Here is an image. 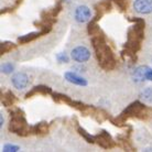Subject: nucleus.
Returning a JSON list of instances; mask_svg holds the SVG:
<instances>
[{
  "label": "nucleus",
  "instance_id": "obj_1",
  "mask_svg": "<svg viewBox=\"0 0 152 152\" xmlns=\"http://www.w3.org/2000/svg\"><path fill=\"white\" fill-rule=\"evenodd\" d=\"M91 44L95 51V55L99 66L105 71H113L116 67V58L111 49L107 44L106 38L103 32L98 35L91 37Z\"/></svg>",
  "mask_w": 152,
  "mask_h": 152
},
{
  "label": "nucleus",
  "instance_id": "obj_2",
  "mask_svg": "<svg viewBox=\"0 0 152 152\" xmlns=\"http://www.w3.org/2000/svg\"><path fill=\"white\" fill-rule=\"evenodd\" d=\"M128 20L134 24L127 31V42L124 48L138 53L141 50V43L145 39V21L142 18H129Z\"/></svg>",
  "mask_w": 152,
  "mask_h": 152
},
{
  "label": "nucleus",
  "instance_id": "obj_3",
  "mask_svg": "<svg viewBox=\"0 0 152 152\" xmlns=\"http://www.w3.org/2000/svg\"><path fill=\"white\" fill-rule=\"evenodd\" d=\"M9 131L20 137H28L32 134V126L28 124L27 119L24 117V113L19 108L10 113Z\"/></svg>",
  "mask_w": 152,
  "mask_h": 152
},
{
  "label": "nucleus",
  "instance_id": "obj_4",
  "mask_svg": "<svg viewBox=\"0 0 152 152\" xmlns=\"http://www.w3.org/2000/svg\"><path fill=\"white\" fill-rule=\"evenodd\" d=\"M95 141L96 143L103 149H113L117 145V142L113 139V137L106 130H102L98 134H96Z\"/></svg>",
  "mask_w": 152,
  "mask_h": 152
},
{
  "label": "nucleus",
  "instance_id": "obj_5",
  "mask_svg": "<svg viewBox=\"0 0 152 152\" xmlns=\"http://www.w3.org/2000/svg\"><path fill=\"white\" fill-rule=\"evenodd\" d=\"M71 56L75 62L85 63L91 58V51L85 46H77V48L72 50Z\"/></svg>",
  "mask_w": 152,
  "mask_h": 152
},
{
  "label": "nucleus",
  "instance_id": "obj_6",
  "mask_svg": "<svg viewBox=\"0 0 152 152\" xmlns=\"http://www.w3.org/2000/svg\"><path fill=\"white\" fill-rule=\"evenodd\" d=\"M74 18L78 23H85L91 19V9L87 6H78L75 9Z\"/></svg>",
  "mask_w": 152,
  "mask_h": 152
},
{
  "label": "nucleus",
  "instance_id": "obj_7",
  "mask_svg": "<svg viewBox=\"0 0 152 152\" xmlns=\"http://www.w3.org/2000/svg\"><path fill=\"white\" fill-rule=\"evenodd\" d=\"M11 83L13 85V87L17 88V89H24L29 86V77L26 73L19 72L15 73V75L12 76L11 78Z\"/></svg>",
  "mask_w": 152,
  "mask_h": 152
},
{
  "label": "nucleus",
  "instance_id": "obj_8",
  "mask_svg": "<svg viewBox=\"0 0 152 152\" xmlns=\"http://www.w3.org/2000/svg\"><path fill=\"white\" fill-rule=\"evenodd\" d=\"M111 1H113V0H102L100 2L96 4H95L96 15H95V17H94L93 19H95V20H97V21H99V20L102 19V17H103L106 12L110 11L111 8H113V6H111Z\"/></svg>",
  "mask_w": 152,
  "mask_h": 152
},
{
  "label": "nucleus",
  "instance_id": "obj_9",
  "mask_svg": "<svg viewBox=\"0 0 152 152\" xmlns=\"http://www.w3.org/2000/svg\"><path fill=\"white\" fill-rule=\"evenodd\" d=\"M133 9L140 15H149L152 12V0H134Z\"/></svg>",
  "mask_w": 152,
  "mask_h": 152
},
{
  "label": "nucleus",
  "instance_id": "obj_10",
  "mask_svg": "<svg viewBox=\"0 0 152 152\" xmlns=\"http://www.w3.org/2000/svg\"><path fill=\"white\" fill-rule=\"evenodd\" d=\"M65 80H67L69 83L74 84V85H77V86H87V80H85L84 77L80 76L78 74H76L74 72H66L64 74Z\"/></svg>",
  "mask_w": 152,
  "mask_h": 152
},
{
  "label": "nucleus",
  "instance_id": "obj_11",
  "mask_svg": "<svg viewBox=\"0 0 152 152\" xmlns=\"http://www.w3.org/2000/svg\"><path fill=\"white\" fill-rule=\"evenodd\" d=\"M37 94H40V95H50L52 94V88L49 87V86H45V85H38V86H34L33 88H31L30 91H28L26 94V98H31L32 96L37 95Z\"/></svg>",
  "mask_w": 152,
  "mask_h": 152
},
{
  "label": "nucleus",
  "instance_id": "obj_12",
  "mask_svg": "<svg viewBox=\"0 0 152 152\" xmlns=\"http://www.w3.org/2000/svg\"><path fill=\"white\" fill-rule=\"evenodd\" d=\"M129 134L130 132H128L125 136H118L116 138V142H117V145L120 147L121 149H124L125 151H136V149L133 148L131 143H130L129 140Z\"/></svg>",
  "mask_w": 152,
  "mask_h": 152
},
{
  "label": "nucleus",
  "instance_id": "obj_13",
  "mask_svg": "<svg viewBox=\"0 0 152 152\" xmlns=\"http://www.w3.org/2000/svg\"><path fill=\"white\" fill-rule=\"evenodd\" d=\"M17 97L11 91H6L1 93V104L4 107H12L17 103Z\"/></svg>",
  "mask_w": 152,
  "mask_h": 152
},
{
  "label": "nucleus",
  "instance_id": "obj_14",
  "mask_svg": "<svg viewBox=\"0 0 152 152\" xmlns=\"http://www.w3.org/2000/svg\"><path fill=\"white\" fill-rule=\"evenodd\" d=\"M42 32L41 31H35V32H30V33H28V34H24V35H21L18 38V42H19L20 44H27L29 42H32L34 41L35 39L40 38L42 37Z\"/></svg>",
  "mask_w": 152,
  "mask_h": 152
},
{
  "label": "nucleus",
  "instance_id": "obj_15",
  "mask_svg": "<svg viewBox=\"0 0 152 152\" xmlns=\"http://www.w3.org/2000/svg\"><path fill=\"white\" fill-rule=\"evenodd\" d=\"M49 132V125L45 121H41L37 125L32 126V134H39V136H44Z\"/></svg>",
  "mask_w": 152,
  "mask_h": 152
},
{
  "label": "nucleus",
  "instance_id": "obj_16",
  "mask_svg": "<svg viewBox=\"0 0 152 152\" xmlns=\"http://www.w3.org/2000/svg\"><path fill=\"white\" fill-rule=\"evenodd\" d=\"M149 66L147 65H141V66H138L137 69H134L133 72V80L134 82H143L145 80V73H147V69H148Z\"/></svg>",
  "mask_w": 152,
  "mask_h": 152
},
{
  "label": "nucleus",
  "instance_id": "obj_17",
  "mask_svg": "<svg viewBox=\"0 0 152 152\" xmlns=\"http://www.w3.org/2000/svg\"><path fill=\"white\" fill-rule=\"evenodd\" d=\"M87 33L91 37L98 35L99 33H102V30L98 26V21L95 19H91V21L87 24Z\"/></svg>",
  "mask_w": 152,
  "mask_h": 152
},
{
  "label": "nucleus",
  "instance_id": "obj_18",
  "mask_svg": "<svg viewBox=\"0 0 152 152\" xmlns=\"http://www.w3.org/2000/svg\"><path fill=\"white\" fill-rule=\"evenodd\" d=\"M91 117L94 118L95 120H97L98 122H103L107 119H109V115L107 111H105L104 109H100V108H95L93 114H91Z\"/></svg>",
  "mask_w": 152,
  "mask_h": 152
},
{
  "label": "nucleus",
  "instance_id": "obj_19",
  "mask_svg": "<svg viewBox=\"0 0 152 152\" xmlns=\"http://www.w3.org/2000/svg\"><path fill=\"white\" fill-rule=\"evenodd\" d=\"M52 97H53L54 102H56V103H64L69 106H71L73 103V99L71 97H69L67 95H64V94H61V93L52 94Z\"/></svg>",
  "mask_w": 152,
  "mask_h": 152
},
{
  "label": "nucleus",
  "instance_id": "obj_20",
  "mask_svg": "<svg viewBox=\"0 0 152 152\" xmlns=\"http://www.w3.org/2000/svg\"><path fill=\"white\" fill-rule=\"evenodd\" d=\"M15 48H17V44L12 43V42H9V41L1 42V44H0V54L4 55L6 53H9L10 51L15 50Z\"/></svg>",
  "mask_w": 152,
  "mask_h": 152
},
{
  "label": "nucleus",
  "instance_id": "obj_21",
  "mask_svg": "<svg viewBox=\"0 0 152 152\" xmlns=\"http://www.w3.org/2000/svg\"><path fill=\"white\" fill-rule=\"evenodd\" d=\"M77 131H78V133H80V136L85 139V141L86 142H88V143H95V136H91V133H88L86 130L84 129V128H82V127H78L77 128Z\"/></svg>",
  "mask_w": 152,
  "mask_h": 152
},
{
  "label": "nucleus",
  "instance_id": "obj_22",
  "mask_svg": "<svg viewBox=\"0 0 152 152\" xmlns=\"http://www.w3.org/2000/svg\"><path fill=\"white\" fill-rule=\"evenodd\" d=\"M140 98L148 104H152V87H147L140 93Z\"/></svg>",
  "mask_w": 152,
  "mask_h": 152
},
{
  "label": "nucleus",
  "instance_id": "obj_23",
  "mask_svg": "<svg viewBox=\"0 0 152 152\" xmlns=\"http://www.w3.org/2000/svg\"><path fill=\"white\" fill-rule=\"evenodd\" d=\"M137 53H134V52H132V51H130V50L128 49H125L124 48V50L121 51V56L124 57V58H127V60H129L131 63H134V62L137 61V55H136Z\"/></svg>",
  "mask_w": 152,
  "mask_h": 152
},
{
  "label": "nucleus",
  "instance_id": "obj_24",
  "mask_svg": "<svg viewBox=\"0 0 152 152\" xmlns=\"http://www.w3.org/2000/svg\"><path fill=\"white\" fill-rule=\"evenodd\" d=\"M109 120L111 121V124L114 126H117V127H119V128H122V127H125L126 126V120L124 119V118L120 117V115L118 116V117L116 118H113V117H109Z\"/></svg>",
  "mask_w": 152,
  "mask_h": 152
},
{
  "label": "nucleus",
  "instance_id": "obj_25",
  "mask_svg": "<svg viewBox=\"0 0 152 152\" xmlns=\"http://www.w3.org/2000/svg\"><path fill=\"white\" fill-rule=\"evenodd\" d=\"M15 71V65L11 64V63H2L1 64V73L4 74H11L12 72Z\"/></svg>",
  "mask_w": 152,
  "mask_h": 152
},
{
  "label": "nucleus",
  "instance_id": "obj_26",
  "mask_svg": "<svg viewBox=\"0 0 152 152\" xmlns=\"http://www.w3.org/2000/svg\"><path fill=\"white\" fill-rule=\"evenodd\" d=\"M113 2L117 6L120 11H126L128 9V0H113Z\"/></svg>",
  "mask_w": 152,
  "mask_h": 152
},
{
  "label": "nucleus",
  "instance_id": "obj_27",
  "mask_svg": "<svg viewBox=\"0 0 152 152\" xmlns=\"http://www.w3.org/2000/svg\"><path fill=\"white\" fill-rule=\"evenodd\" d=\"M56 60L58 63H67L69 61V56L65 52H61V53L56 54Z\"/></svg>",
  "mask_w": 152,
  "mask_h": 152
},
{
  "label": "nucleus",
  "instance_id": "obj_28",
  "mask_svg": "<svg viewBox=\"0 0 152 152\" xmlns=\"http://www.w3.org/2000/svg\"><path fill=\"white\" fill-rule=\"evenodd\" d=\"M20 150V147L15 145H6L2 148V151L4 152H17Z\"/></svg>",
  "mask_w": 152,
  "mask_h": 152
},
{
  "label": "nucleus",
  "instance_id": "obj_29",
  "mask_svg": "<svg viewBox=\"0 0 152 152\" xmlns=\"http://www.w3.org/2000/svg\"><path fill=\"white\" fill-rule=\"evenodd\" d=\"M145 80H150V82H152V69L151 67H148V69H147V73H145Z\"/></svg>",
  "mask_w": 152,
  "mask_h": 152
},
{
  "label": "nucleus",
  "instance_id": "obj_30",
  "mask_svg": "<svg viewBox=\"0 0 152 152\" xmlns=\"http://www.w3.org/2000/svg\"><path fill=\"white\" fill-rule=\"evenodd\" d=\"M0 121H1V124H0V126L2 127V125H4V117H2V115H1V117H0Z\"/></svg>",
  "mask_w": 152,
  "mask_h": 152
}]
</instances>
